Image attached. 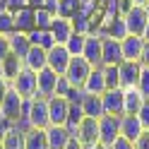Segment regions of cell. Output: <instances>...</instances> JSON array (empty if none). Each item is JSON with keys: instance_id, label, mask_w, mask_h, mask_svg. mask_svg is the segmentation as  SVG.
<instances>
[{"instance_id": "1", "label": "cell", "mask_w": 149, "mask_h": 149, "mask_svg": "<svg viewBox=\"0 0 149 149\" xmlns=\"http://www.w3.org/2000/svg\"><path fill=\"white\" fill-rule=\"evenodd\" d=\"M17 127H22V130H29V127H41L46 130L51 125V118H48V99H43V96H31V99H26L24 101V111H22V116L19 120L15 123Z\"/></svg>"}, {"instance_id": "2", "label": "cell", "mask_w": 149, "mask_h": 149, "mask_svg": "<svg viewBox=\"0 0 149 149\" xmlns=\"http://www.w3.org/2000/svg\"><path fill=\"white\" fill-rule=\"evenodd\" d=\"M91 70H94V65H89L87 58H82V55H74V58L70 60V65H68V70H65L63 77L68 79L74 89H82Z\"/></svg>"}, {"instance_id": "3", "label": "cell", "mask_w": 149, "mask_h": 149, "mask_svg": "<svg viewBox=\"0 0 149 149\" xmlns=\"http://www.w3.org/2000/svg\"><path fill=\"white\" fill-rule=\"evenodd\" d=\"M72 137L77 139V142L84 147V149H89L91 144H96V142H99V118L84 116V118H82V123L74 127Z\"/></svg>"}, {"instance_id": "4", "label": "cell", "mask_w": 149, "mask_h": 149, "mask_svg": "<svg viewBox=\"0 0 149 149\" xmlns=\"http://www.w3.org/2000/svg\"><path fill=\"white\" fill-rule=\"evenodd\" d=\"M24 101H26V99L19 96V94L10 87V89H7V94L0 99V116L7 118V120H12V123H17L19 116H22V111H24Z\"/></svg>"}, {"instance_id": "5", "label": "cell", "mask_w": 149, "mask_h": 149, "mask_svg": "<svg viewBox=\"0 0 149 149\" xmlns=\"http://www.w3.org/2000/svg\"><path fill=\"white\" fill-rule=\"evenodd\" d=\"M120 137V116H101L99 118V142L111 147Z\"/></svg>"}, {"instance_id": "6", "label": "cell", "mask_w": 149, "mask_h": 149, "mask_svg": "<svg viewBox=\"0 0 149 149\" xmlns=\"http://www.w3.org/2000/svg\"><path fill=\"white\" fill-rule=\"evenodd\" d=\"M10 87H12L19 96H24V99L36 96V72H31L29 68H22L19 74L10 82Z\"/></svg>"}, {"instance_id": "7", "label": "cell", "mask_w": 149, "mask_h": 149, "mask_svg": "<svg viewBox=\"0 0 149 149\" xmlns=\"http://www.w3.org/2000/svg\"><path fill=\"white\" fill-rule=\"evenodd\" d=\"M123 19H125V26H127V34H132V36H142L144 31V26L149 22V15L144 7H139V5H132L130 10L123 15Z\"/></svg>"}, {"instance_id": "8", "label": "cell", "mask_w": 149, "mask_h": 149, "mask_svg": "<svg viewBox=\"0 0 149 149\" xmlns=\"http://www.w3.org/2000/svg\"><path fill=\"white\" fill-rule=\"evenodd\" d=\"M58 72H53L51 68H43L36 72V94L43 96V99H51L55 96V84H58Z\"/></svg>"}, {"instance_id": "9", "label": "cell", "mask_w": 149, "mask_h": 149, "mask_svg": "<svg viewBox=\"0 0 149 149\" xmlns=\"http://www.w3.org/2000/svg\"><path fill=\"white\" fill-rule=\"evenodd\" d=\"M123 63V48L118 39L101 36V65H120Z\"/></svg>"}, {"instance_id": "10", "label": "cell", "mask_w": 149, "mask_h": 149, "mask_svg": "<svg viewBox=\"0 0 149 149\" xmlns=\"http://www.w3.org/2000/svg\"><path fill=\"white\" fill-rule=\"evenodd\" d=\"M118 72H120V89H130V87H137L142 65H139V60H123L118 65Z\"/></svg>"}, {"instance_id": "11", "label": "cell", "mask_w": 149, "mask_h": 149, "mask_svg": "<svg viewBox=\"0 0 149 149\" xmlns=\"http://www.w3.org/2000/svg\"><path fill=\"white\" fill-rule=\"evenodd\" d=\"M68 111H70V101L65 96H51L48 99L51 125H65V123H68Z\"/></svg>"}, {"instance_id": "12", "label": "cell", "mask_w": 149, "mask_h": 149, "mask_svg": "<svg viewBox=\"0 0 149 149\" xmlns=\"http://www.w3.org/2000/svg\"><path fill=\"white\" fill-rule=\"evenodd\" d=\"M46 142H48V149H65L72 142V132L65 125H48L46 127Z\"/></svg>"}, {"instance_id": "13", "label": "cell", "mask_w": 149, "mask_h": 149, "mask_svg": "<svg viewBox=\"0 0 149 149\" xmlns=\"http://www.w3.org/2000/svg\"><path fill=\"white\" fill-rule=\"evenodd\" d=\"M70 60H72V55L68 53V48H65L63 43H55L53 48H48V68H51L53 72L65 74V70H68Z\"/></svg>"}, {"instance_id": "14", "label": "cell", "mask_w": 149, "mask_h": 149, "mask_svg": "<svg viewBox=\"0 0 149 149\" xmlns=\"http://www.w3.org/2000/svg\"><path fill=\"white\" fill-rule=\"evenodd\" d=\"M101 101H104V113L106 116H123V89H106L101 94Z\"/></svg>"}, {"instance_id": "15", "label": "cell", "mask_w": 149, "mask_h": 149, "mask_svg": "<svg viewBox=\"0 0 149 149\" xmlns=\"http://www.w3.org/2000/svg\"><path fill=\"white\" fill-rule=\"evenodd\" d=\"M51 34H53L55 43H63V46H65V41L74 34L72 17H60V15H55V19H53V24H51Z\"/></svg>"}, {"instance_id": "16", "label": "cell", "mask_w": 149, "mask_h": 149, "mask_svg": "<svg viewBox=\"0 0 149 149\" xmlns=\"http://www.w3.org/2000/svg\"><path fill=\"white\" fill-rule=\"evenodd\" d=\"M108 89V84H106V77H104V68H94L89 72V77H87V82H84V87H82V91L84 94H96V96H101L104 91Z\"/></svg>"}, {"instance_id": "17", "label": "cell", "mask_w": 149, "mask_h": 149, "mask_svg": "<svg viewBox=\"0 0 149 149\" xmlns=\"http://www.w3.org/2000/svg\"><path fill=\"white\" fill-rule=\"evenodd\" d=\"M120 48H123V60H139L144 48V39L142 36H132L127 34L123 41H120Z\"/></svg>"}, {"instance_id": "18", "label": "cell", "mask_w": 149, "mask_h": 149, "mask_svg": "<svg viewBox=\"0 0 149 149\" xmlns=\"http://www.w3.org/2000/svg\"><path fill=\"white\" fill-rule=\"evenodd\" d=\"M24 68H29L31 72H39L43 68H48V51L39 48V46H31L29 53L24 55Z\"/></svg>"}, {"instance_id": "19", "label": "cell", "mask_w": 149, "mask_h": 149, "mask_svg": "<svg viewBox=\"0 0 149 149\" xmlns=\"http://www.w3.org/2000/svg\"><path fill=\"white\" fill-rule=\"evenodd\" d=\"M142 132H144V127H142V123H139L137 116H127V113L120 116V135L123 137H127L130 142H135Z\"/></svg>"}, {"instance_id": "20", "label": "cell", "mask_w": 149, "mask_h": 149, "mask_svg": "<svg viewBox=\"0 0 149 149\" xmlns=\"http://www.w3.org/2000/svg\"><path fill=\"white\" fill-rule=\"evenodd\" d=\"M15 31H22V34H29L36 29L34 24V7H19V10H15Z\"/></svg>"}, {"instance_id": "21", "label": "cell", "mask_w": 149, "mask_h": 149, "mask_svg": "<svg viewBox=\"0 0 149 149\" xmlns=\"http://www.w3.org/2000/svg\"><path fill=\"white\" fill-rule=\"evenodd\" d=\"M144 101H147V99L142 96V91H139L137 87L123 89V108H125V113H127V116H137V111L142 108Z\"/></svg>"}, {"instance_id": "22", "label": "cell", "mask_w": 149, "mask_h": 149, "mask_svg": "<svg viewBox=\"0 0 149 149\" xmlns=\"http://www.w3.org/2000/svg\"><path fill=\"white\" fill-rule=\"evenodd\" d=\"M82 58H87V63L94 65V68L101 65V36L87 34V43H84V53H82Z\"/></svg>"}, {"instance_id": "23", "label": "cell", "mask_w": 149, "mask_h": 149, "mask_svg": "<svg viewBox=\"0 0 149 149\" xmlns=\"http://www.w3.org/2000/svg\"><path fill=\"white\" fill-rule=\"evenodd\" d=\"M7 41H10V53L24 60V55L29 53V48H31L29 34H22V31H12L10 36H7Z\"/></svg>"}, {"instance_id": "24", "label": "cell", "mask_w": 149, "mask_h": 149, "mask_svg": "<svg viewBox=\"0 0 149 149\" xmlns=\"http://www.w3.org/2000/svg\"><path fill=\"white\" fill-rule=\"evenodd\" d=\"M24 149H48L46 142V130L41 127H29L24 132Z\"/></svg>"}, {"instance_id": "25", "label": "cell", "mask_w": 149, "mask_h": 149, "mask_svg": "<svg viewBox=\"0 0 149 149\" xmlns=\"http://www.w3.org/2000/svg\"><path fill=\"white\" fill-rule=\"evenodd\" d=\"M82 111H84V116H89V118L106 116L104 113V101H101V96H96V94H84V99H82Z\"/></svg>"}, {"instance_id": "26", "label": "cell", "mask_w": 149, "mask_h": 149, "mask_svg": "<svg viewBox=\"0 0 149 149\" xmlns=\"http://www.w3.org/2000/svg\"><path fill=\"white\" fill-rule=\"evenodd\" d=\"M29 41H31V46H39V48H43V51H48V48L55 46V39H53L51 29H34V31H29Z\"/></svg>"}, {"instance_id": "27", "label": "cell", "mask_w": 149, "mask_h": 149, "mask_svg": "<svg viewBox=\"0 0 149 149\" xmlns=\"http://www.w3.org/2000/svg\"><path fill=\"white\" fill-rule=\"evenodd\" d=\"M24 132H26V130L12 125V130L5 135L3 142H0V144H3V149H24Z\"/></svg>"}, {"instance_id": "28", "label": "cell", "mask_w": 149, "mask_h": 149, "mask_svg": "<svg viewBox=\"0 0 149 149\" xmlns=\"http://www.w3.org/2000/svg\"><path fill=\"white\" fill-rule=\"evenodd\" d=\"M84 43H87V36L74 31V34L70 36V39L65 41V48H68V53L74 58V55H82V53H84Z\"/></svg>"}, {"instance_id": "29", "label": "cell", "mask_w": 149, "mask_h": 149, "mask_svg": "<svg viewBox=\"0 0 149 149\" xmlns=\"http://www.w3.org/2000/svg\"><path fill=\"white\" fill-rule=\"evenodd\" d=\"M53 19H55V15L51 10H46V7H36V10H34V24H36V29H51Z\"/></svg>"}, {"instance_id": "30", "label": "cell", "mask_w": 149, "mask_h": 149, "mask_svg": "<svg viewBox=\"0 0 149 149\" xmlns=\"http://www.w3.org/2000/svg\"><path fill=\"white\" fill-rule=\"evenodd\" d=\"M15 31V15L10 12V10H0V34L3 36H10Z\"/></svg>"}, {"instance_id": "31", "label": "cell", "mask_w": 149, "mask_h": 149, "mask_svg": "<svg viewBox=\"0 0 149 149\" xmlns=\"http://www.w3.org/2000/svg\"><path fill=\"white\" fill-rule=\"evenodd\" d=\"M101 68H104V77H106L108 89H118V87H120V72H118V65H101Z\"/></svg>"}, {"instance_id": "32", "label": "cell", "mask_w": 149, "mask_h": 149, "mask_svg": "<svg viewBox=\"0 0 149 149\" xmlns=\"http://www.w3.org/2000/svg\"><path fill=\"white\" fill-rule=\"evenodd\" d=\"M79 10V0H60L58 3V15L60 17H74Z\"/></svg>"}, {"instance_id": "33", "label": "cell", "mask_w": 149, "mask_h": 149, "mask_svg": "<svg viewBox=\"0 0 149 149\" xmlns=\"http://www.w3.org/2000/svg\"><path fill=\"white\" fill-rule=\"evenodd\" d=\"M137 89L142 91V96H144V99H149V68H142V72H139Z\"/></svg>"}, {"instance_id": "34", "label": "cell", "mask_w": 149, "mask_h": 149, "mask_svg": "<svg viewBox=\"0 0 149 149\" xmlns=\"http://www.w3.org/2000/svg\"><path fill=\"white\" fill-rule=\"evenodd\" d=\"M70 89H72V84H70V82L60 74V77H58V84H55V96H65V99H68Z\"/></svg>"}, {"instance_id": "35", "label": "cell", "mask_w": 149, "mask_h": 149, "mask_svg": "<svg viewBox=\"0 0 149 149\" xmlns=\"http://www.w3.org/2000/svg\"><path fill=\"white\" fill-rule=\"evenodd\" d=\"M137 118H139V123H142V127L149 130V99L142 104V108L137 111Z\"/></svg>"}, {"instance_id": "36", "label": "cell", "mask_w": 149, "mask_h": 149, "mask_svg": "<svg viewBox=\"0 0 149 149\" xmlns=\"http://www.w3.org/2000/svg\"><path fill=\"white\" fill-rule=\"evenodd\" d=\"M111 149H135V142H130L127 137H123V135H120L116 142L111 144Z\"/></svg>"}, {"instance_id": "37", "label": "cell", "mask_w": 149, "mask_h": 149, "mask_svg": "<svg viewBox=\"0 0 149 149\" xmlns=\"http://www.w3.org/2000/svg\"><path fill=\"white\" fill-rule=\"evenodd\" d=\"M7 55H10V41H7V36L0 34V63H3Z\"/></svg>"}, {"instance_id": "38", "label": "cell", "mask_w": 149, "mask_h": 149, "mask_svg": "<svg viewBox=\"0 0 149 149\" xmlns=\"http://www.w3.org/2000/svg\"><path fill=\"white\" fill-rule=\"evenodd\" d=\"M12 125H15L12 120H7V118H3V116H0V142H3V139H5V135L12 130Z\"/></svg>"}, {"instance_id": "39", "label": "cell", "mask_w": 149, "mask_h": 149, "mask_svg": "<svg viewBox=\"0 0 149 149\" xmlns=\"http://www.w3.org/2000/svg\"><path fill=\"white\" fill-rule=\"evenodd\" d=\"M135 149H149V130H144V132L135 139Z\"/></svg>"}, {"instance_id": "40", "label": "cell", "mask_w": 149, "mask_h": 149, "mask_svg": "<svg viewBox=\"0 0 149 149\" xmlns=\"http://www.w3.org/2000/svg\"><path fill=\"white\" fill-rule=\"evenodd\" d=\"M19 7H26V0H5V10L15 12V10H19Z\"/></svg>"}, {"instance_id": "41", "label": "cell", "mask_w": 149, "mask_h": 149, "mask_svg": "<svg viewBox=\"0 0 149 149\" xmlns=\"http://www.w3.org/2000/svg\"><path fill=\"white\" fill-rule=\"evenodd\" d=\"M139 65H142V68H149V43H144V48H142V55H139Z\"/></svg>"}, {"instance_id": "42", "label": "cell", "mask_w": 149, "mask_h": 149, "mask_svg": "<svg viewBox=\"0 0 149 149\" xmlns=\"http://www.w3.org/2000/svg\"><path fill=\"white\" fill-rule=\"evenodd\" d=\"M7 89H10V82H7V79H3V77H0V99H3V96L7 94Z\"/></svg>"}, {"instance_id": "43", "label": "cell", "mask_w": 149, "mask_h": 149, "mask_svg": "<svg viewBox=\"0 0 149 149\" xmlns=\"http://www.w3.org/2000/svg\"><path fill=\"white\" fill-rule=\"evenodd\" d=\"M65 149H84V147H82V144L77 142V139H74V137H72V142H70L68 147H65Z\"/></svg>"}, {"instance_id": "44", "label": "cell", "mask_w": 149, "mask_h": 149, "mask_svg": "<svg viewBox=\"0 0 149 149\" xmlns=\"http://www.w3.org/2000/svg\"><path fill=\"white\" fill-rule=\"evenodd\" d=\"M142 39H144V43H149V22H147V26H144V31H142Z\"/></svg>"}, {"instance_id": "45", "label": "cell", "mask_w": 149, "mask_h": 149, "mask_svg": "<svg viewBox=\"0 0 149 149\" xmlns=\"http://www.w3.org/2000/svg\"><path fill=\"white\" fill-rule=\"evenodd\" d=\"M89 149H111V147H106V144H101V142H96V144H91Z\"/></svg>"}, {"instance_id": "46", "label": "cell", "mask_w": 149, "mask_h": 149, "mask_svg": "<svg viewBox=\"0 0 149 149\" xmlns=\"http://www.w3.org/2000/svg\"><path fill=\"white\" fill-rule=\"evenodd\" d=\"M147 3H149V0H132V5H139V7H144Z\"/></svg>"}, {"instance_id": "47", "label": "cell", "mask_w": 149, "mask_h": 149, "mask_svg": "<svg viewBox=\"0 0 149 149\" xmlns=\"http://www.w3.org/2000/svg\"><path fill=\"white\" fill-rule=\"evenodd\" d=\"M144 10H147V15H149V3H147V5H144Z\"/></svg>"}, {"instance_id": "48", "label": "cell", "mask_w": 149, "mask_h": 149, "mask_svg": "<svg viewBox=\"0 0 149 149\" xmlns=\"http://www.w3.org/2000/svg\"><path fill=\"white\" fill-rule=\"evenodd\" d=\"M0 149H3V144H0Z\"/></svg>"}]
</instances>
